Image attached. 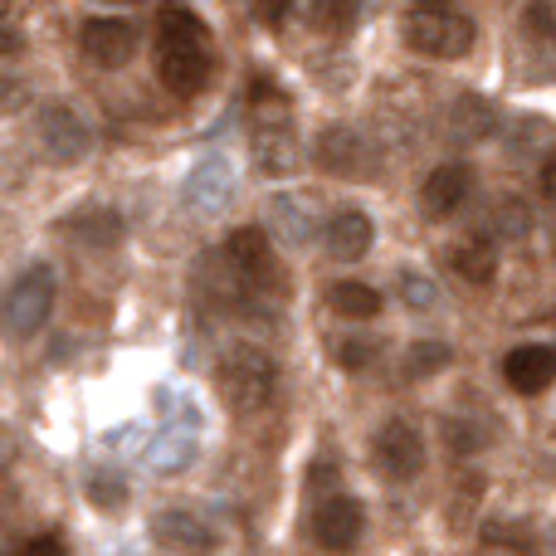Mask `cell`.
Masks as SVG:
<instances>
[{
    "instance_id": "27",
    "label": "cell",
    "mask_w": 556,
    "mask_h": 556,
    "mask_svg": "<svg viewBox=\"0 0 556 556\" xmlns=\"http://www.w3.org/2000/svg\"><path fill=\"white\" fill-rule=\"evenodd\" d=\"M250 103H254V123H269V117H288V98L274 78H250Z\"/></svg>"
},
{
    "instance_id": "17",
    "label": "cell",
    "mask_w": 556,
    "mask_h": 556,
    "mask_svg": "<svg viewBox=\"0 0 556 556\" xmlns=\"http://www.w3.org/2000/svg\"><path fill=\"white\" fill-rule=\"evenodd\" d=\"M371 240H376V230H371V220H366V211H337L332 220L323 225V244L337 264H356L371 250Z\"/></svg>"
},
{
    "instance_id": "40",
    "label": "cell",
    "mask_w": 556,
    "mask_h": 556,
    "mask_svg": "<svg viewBox=\"0 0 556 556\" xmlns=\"http://www.w3.org/2000/svg\"><path fill=\"white\" fill-rule=\"evenodd\" d=\"M5 10H10V0H0V15H5Z\"/></svg>"
},
{
    "instance_id": "2",
    "label": "cell",
    "mask_w": 556,
    "mask_h": 556,
    "mask_svg": "<svg viewBox=\"0 0 556 556\" xmlns=\"http://www.w3.org/2000/svg\"><path fill=\"white\" fill-rule=\"evenodd\" d=\"M215 386L235 415H260L278 395V362L260 342H230L215 362Z\"/></svg>"
},
{
    "instance_id": "26",
    "label": "cell",
    "mask_w": 556,
    "mask_h": 556,
    "mask_svg": "<svg viewBox=\"0 0 556 556\" xmlns=\"http://www.w3.org/2000/svg\"><path fill=\"white\" fill-rule=\"evenodd\" d=\"M450 346L444 342H415L410 352H405V376L410 381H425V376H434V371H444L450 366Z\"/></svg>"
},
{
    "instance_id": "20",
    "label": "cell",
    "mask_w": 556,
    "mask_h": 556,
    "mask_svg": "<svg viewBox=\"0 0 556 556\" xmlns=\"http://www.w3.org/2000/svg\"><path fill=\"white\" fill-rule=\"evenodd\" d=\"M450 269L464 278V283H493V274H498V250H493L489 235H469V240L450 244Z\"/></svg>"
},
{
    "instance_id": "3",
    "label": "cell",
    "mask_w": 556,
    "mask_h": 556,
    "mask_svg": "<svg viewBox=\"0 0 556 556\" xmlns=\"http://www.w3.org/2000/svg\"><path fill=\"white\" fill-rule=\"evenodd\" d=\"M54 298H59V278L49 264H29V269L10 278L5 293H0V332H5V342H29L49 323Z\"/></svg>"
},
{
    "instance_id": "16",
    "label": "cell",
    "mask_w": 556,
    "mask_h": 556,
    "mask_svg": "<svg viewBox=\"0 0 556 556\" xmlns=\"http://www.w3.org/2000/svg\"><path fill=\"white\" fill-rule=\"evenodd\" d=\"M195 454H201V434H195V425H162V434L152 440V450H147V469L162 473V479H172V473L191 469Z\"/></svg>"
},
{
    "instance_id": "18",
    "label": "cell",
    "mask_w": 556,
    "mask_h": 556,
    "mask_svg": "<svg viewBox=\"0 0 556 556\" xmlns=\"http://www.w3.org/2000/svg\"><path fill=\"white\" fill-rule=\"evenodd\" d=\"M269 220L274 230L283 235L288 244H307L317 235V201L307 191H288V195H274L269 205Z\"/></svg>"
},
{
    "instance_id": "23",
    "label": "cell",
    "mask_w": 556,
    "mask_h": 556,
    "mask_svg": "<svg viewBox=\"0 0 556 556\" xmlns=\"http://www.w3.org/2000/svg\"><path fill=\"white\" fill-rule=\"evenodd\" d=\"M532 230V211L518 201V195H503V201L489 205V235L493 240H522Z\"/></svg>"
},
{
    "instance_id": "21",
    "label": "cell",
    "mask_w": 556,
    "mask_h": 556,
    "mask_svg": "<svg viewBox=\"0 0 556 556\" xmlns=\"http://www.w3.org/2000/svg\"><path fill=\"white\" fill-rule=\"evenodd\" d=\"M493 123H498V113H493L489 98L479 93H459L450 108V132L464 137V142H483V137L493 132Z\"/></svg>"
},
{
    "instance_id": "14",
    "label": "cell",
    "mask_w": 556,
    "mask_h": 556,
    "mask_svg": "<svg viewBox=\"0 0 556 556\" xmlns=\"http://www.w3.org/2000/svg\"><path fill=\"white\" fill-rule=\"evenodd\" d=\"M469 191H473V172H469V166H464V162H444V166H434V172L425 176L420 211L430 215V220H450L454 211H464Z\"/></svg>"
},
{
    "instance_id": "34",
    "label": "cell",
    "mask_w": 556,
    "mask_h": 556,
    "mask_svg": "<svg viewBox=\"0 0 556 556\" xmlns=\"http://www.w3.org/2000/svg\"><path fill=\"white\" fill-rule=\"evenodd\" d=\"M15 556H64V538H59V532H39V538L20 542Z\"/></svg>"
},
{
    "instance_id": "4",
    "label": "cell",
    "mask_w": 556,
    "mask_h": 556,
    "mask_svg": "<svg viewBox=\"0 0 556 556\" xmlns=\"http://www.w3.org/2000/svg\"><path fill=\"white\" fill-rule=\"evenodd\" d=\"M401 35L425 59H464L473 49V20L454 5H415L401 20Z\"/></svg>"
},
{
    "instance_id": "9",
    "label": "cell",
    "mask_w": 556,
    "mask_h": 556,
    "mask_svg": "<svg viewBox=\"0 0 556 556\" xmlns=\"http://www.w3.org/2000/svg\"><path fill=\"white\" fill-rule=\"evenodd\" d=\"M225 260H230V269L240 274L254 293H274L278 288V260L269 250V235L254 230V225H244V230H235L230 240H225Z\"/></svg>"
},
{
    "instance_id": "39",
    "label": "cell",
    "mask_w": 556,
    "mask_h": 556,
    "mask_svg": "<svg viewBox=\"0 0 556 556\" xmlns=\"http://www.w3.org/2000/svg\"><path fill=\"white\" fill-rule=\"evenodd\" d=\"M113 5H137V0H113Z\"/></svg>"
},
{
    "instance_id": "8",
    "label": "cell",
    "mask_w": 556,
    "mask_h": 556,
    "mask_svg": "<svg viewBox=\"0 0 556 556\" xmlns=\"http://www.w3.org/2000/svg\"><path fill=\"white\" fill-rule=\"evenodd\" d=\"M39 147H45V156L54 166H74V162H84L88 156L93 132H88V123L68 103H54V108L39 113Z\"/></svg>"
},
{
    "instance_id": "24",
    "label": "cell",
    "mask_w": 556,
    "mask_h": 556,
    "mask_svg": "<svg viewBox=\"0 0 556 556\" xmlns=\"http://www.w3.org/2000/svg\"><path fill=\"white\" fill-rule=\"evenodd\" d=\"M88 503H93L98 513H123L127 479L117 469H93V473H88Z\"/></svg>"
},
{
    "instance_id": "29",
    "label": "cell",
    "mask_w": 556,
    "mask_h": 556,
    "mask_svg": "<svg viewBox=\"0 0 556 556\" xmlns=\"http://www.w3.org/2000/svg\"><path fill=\"white\" fill-rule=\"evenodd\" d=\"M522 29H528L532 39H547V45H556V10H552V0H528V5H522Z\"/></svg>"
},
{
    "instance_id": "31",
    "label": "cell",
    "mask_w": 556,
    "mask_h": 556,
    "mask_svg": "<svg viewBox=\"0 0 556 556\" xmlns=\"http://www.w3.org/2000/svg\"><path fill=\"white\" fill-rule=\"evenodd\" d=\"M29 103V84L15 74H0V117H15Z\"/></svg>"
},
{
    "instance_id": "7",
    "label": "cell",
    "mask_w": 556,
    "mask_h": 556,
    "mask_svg": "<svg viewBox=\"0 0 556 556\" xmlns=\"http://www.w3.org/2000/svg\"><path fill=\"white\" fill-rule=\"evenodd\" d=\"M362 532H366V513H362V503L352 498V493H323V503L313 508V538H317V547L323 552H352L356 542H362Z\"/></svg>"
},
{
    "instance_id": "5",
    "label": "cell",
    "mask_w": 556,
    "mask_h": 556,
    "mask_svg": "<svg viewBox=\"0 0 556 556\" xmlns=\"http://www.w3.org/2000/svg\"><path fill=\"white\" fill-rule=\"evenodd\" d=\"M371 464H376V473H381V479H391V483L420 479V469H425L420 430H415L410 420H386L381 430L371 434Z\"/></svg>"
},
{
    "instance_id": "13",
    "label": "cell",
    "mask_w": 556,
    "mask_h": 556,
    "mask_svg": "<svg viewBox=\"0 0 556 556\" xmlns=\"http://www.w3.org/2000/svg\"><path fill=\"white\" fill-rule=\"evenodd\" d=\"M254 166L264 176H293L298 162H303V147H298V132L288 117H269V123H254Z\"/></svg>"
},
{
    "instance_id": "11",
    "label": "cell",
    "mask_w": 556,
    "mask_h": 556,
    "mask_svg": "<svg viewBox=\"0 0 556 556\" xmlns=\"http://www.w3.org/2000/svg\"><path fill=\"white\" fill-rule=\"evenodd\" d=\"M235 166L225 162V156H205V162H195V172L186 176V201H191L195 215H220L235 205Z\"/></svg>"
},
{
    "instance_id": "38",
    "label": "cell",
    "mask_w": 556,
    "mask_h": 556,
    "mask_svg": "<svg viewBox=\"0 0 556 556\" xmlns=\"http://www.w3.org/2000/svg\"><path fill=\"white\" fill-rule=\"evenodd\" d=\"M415 5H450V0H415Z\"/></svg>"
},
{
    "instance_id": "37",
    "label": "cell",
    "mask_w": 556,
    "mask_h": 556,
    "mask_svg": "<svg viewBox=\"0 0 556 556\" xmlns=\"http://www.w3.org/2000/svg\"><path fill=\"white\" fill-rule=\"evenodd\" d=\"M0 556H15V547H10V538L0 532Z\"/></svg>"
},
{
    "instance_id": "12",
    "label": "cell",
    "mask_w": 556,
    "mask_h": 556,
    "mask_svg": "<svg viewBox=\"0 0 556 556\" xmlns=\"http://www.w3.org/2000/svg\"><path fill=\"white\" fill-rule=\"evenodd\" d=\"M78 49H84L88 64H98V68H123L127 59L137 54V29L127 25V20L98 15L78 29Z\"/></svg>"
},
{
    "instance_id": "10",
    "label": "cell",
    "mask_w": 556,
    "mask_h": 556,
    "mask_svg": "<svg viewBox=\"0 0 556 556\" xmlns=\"http://www.w3.org/2000/svg\"><path fill=\"white\" fill-rule=\"evenodd\" d=\"M313 156H317V166H323V172L352 176V181H362V176L376 172L371 142H366L362 132H352V127H323V132H317Z\"/></svg>"
},
{
    "instance_id": "25",
    "label": "cell",
    "mask_w": 556,
    "mask_h": 556,
    "mask_svg": "<svg viewBox=\"0 0 556 556\" xmlns=\"http://www.w3.org/2000/svg\"><path fill=\"white\" fill-rule=\"evenodd\" d=\"M356 10H362V0H307V20H313L323 35H342V29H352Z\"/></svg>"
},
{
    "instance_id": "35",
    "label": "cell",
    "mask_w": 556,
    "mask_h": 556,
    "mask_svg": "<svg viewBox=\"0 0 556 556\" xmlns=\"http://www.w3.org/2000/svg\"><path fill=\"white\" fill-rule=\"evenodd\" d=\"M538 186H542V195L547 201H556V147L547 156H542V172H538Z\"/></svg>"
},
{
    "instance_id": "30",
    "label": "cell",
    "mask_w": 556,
    "mask_h": 556,
    "mask_svg": "<svg viewBox=\"0 0 556 556\" xmlns=\"http://www.w3.org/2000/svg\"><path fill=\"white\" fill-rule=\"evenodd\" d=\"M401 298H405V307H415V313H430V307L440 303V288H434L425 274H410V269H405V274H401Z\"/></svg>"
},
{
    "instance_id": "19",
    "label": "cell",
    "mask_w": 556,
    "mask_h": 556,
    "mask_svg": "<svg viewBox=\"0 0 556 556\" xmlns=\"http://www.w3.org/2000/svg\"><path fill=\"white\" fill-rule=\"evenodd\" d=\"M64 235L78 240L84 250H113V244H123V215L108 211V205H88V211L68 215Z\"/></svg>"
},
{
    "instance_id": "28",
    "label": "cell",
    "mask_w": 556,
    "mask_h": 556,
    "mask_svg": "<svg viewBox=\"0 0 556 556\" xmlns=\"http://www.w3.org/2000/svg\"><path fill=\"white\" fill-rule=\"evenodd\" d=\"M376 352H381V342H376V337H342V342L332 346V356L346 366V371H362V366H371Z\"/></svg>"
},
{
    "instance_id": "33",
    "label": "cell",
    "mask_w": 556,
    "mask_h": 556,
    "mask_svg": "<svg viewBox=\"0 0 556 556\" xmlns=\"http://www.w3.org/2000/svg\"><path fill=\"white\" fill-rule=\"evenodd\" d=\"M250 15L260 20L264 29H278L288 15H293V0H250Z\"/></svg>"
},
{
    "instance_id": "32",
    "label": "cell",
    "mask_w": 556,
    "mask_h": 556,
    "mask_svg": "<svg viewBox=\"0 0 556 556\" xmlns=\"http://www.w3.org/2000/svg\"><path fill=\"white\" fill-rule=\"evenodd\" d=\"M444 444H450L454 454H473L483 444V434L473 430L469 420H444Z\"/></svg>"
},
{
    "instance_id": "6",
    "label": "cell",
    "mask_w": 556,
    "mask_h": 556,
    "mask_svg": "<svg viewBox=\"0 0 556 556\" xmlns=\"http://www.w3.org/2000/svg\"><path fill=\"white\" fill-rule=\"evenodd\" d=\"M152 538L156 547L176 552V556H215L220 552V528L195 508H166L152 518Z\"/></svg>"
},
{
    "instance_id": "22",
    "label": "cell",
    "mask_w": 556,
    "mask_h": 556,
    "mask_svg": "<svg viewBox=\"0 0 556 556\" xmlns=\"http://www.w3.org/2000/svg\"><path fill=\"white\" fill-rule=\"evenodd\" d=\"M327 303H332L337 317H352V323H366V317L381 313V293L371 283H356V278H342V283L327 288Z\"/></svg>"
},
{
    "instance_id": "15",
    "label": "cell",
    "mask_w": 556,
    "mask_h": 556,
    "mask_svg": "<svg viewBox=\"0 0 556 556\" xmlns=\"http://www.w3.org/2000/svg\"><path fill=\"white\" fill-rule=\"evenodd\" d=\"M503 381L518 395H542L556 381V346L552 342L513 346V352L503 356Z\"/></svg>"
},
{
    "instance_id": "1",
    "label": "cell",
    "mask_w": 556,
    "mask_h": 556,
    "mask_svg": "<svg viewBox=\"0 0 556 556\" xmlns=\"http://www.w3.org/2000/svg\"><path fill=\"white\" fill-rule=\"evenodd\" d=\"M211 68H215V54H211V29L195 10L186 5H172L156 25V74L172 93L191 98L211 84Z\"/></svg>"
},
{
    "instance_id": "36",
    "label": "cell",
    "mask_w": 556,
    "mask_h": 556,
    "mask_svg": "<svg viewBox=\"0 0 556 556\" xmlns=\"http://www.w3.org/2000/svg\"><path fill=\"white\" fill-rule=\"evenodd\" d=\"M20 49H25V35H20V29H10L5 20H0V59L20 54Z\"/></svg>"
}]
</instances>
